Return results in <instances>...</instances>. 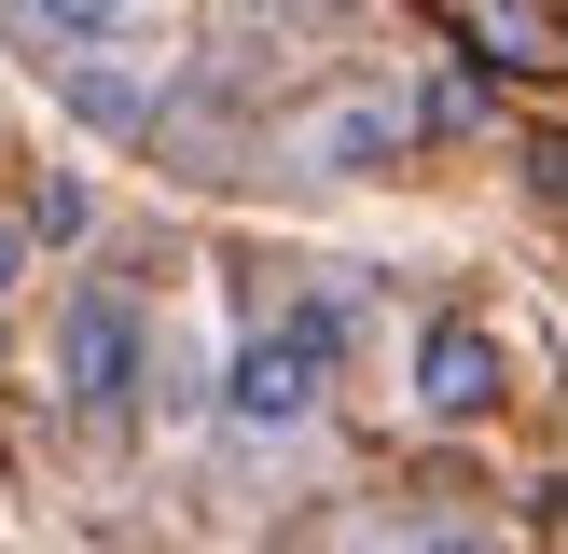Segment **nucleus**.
Instances as JSON below:
<instances>
[{
  "label": "nucleus",
  "instance_id": "f257e3e1",
  "mask_svg": "<svg viewBox=\"0 0 568 554\" xmlns=\"http://www.w3.org/2000/svg\"><path fill=\"white\" fill-rule=\"evenodd\" d=\"M139 388H153V332H139V305L125 291H70V305H55V402L111 430Z\"/></svg>",
  "mask_w": 568,
  "mask_h": 554
},
{
  "label": "nucleus",
  "instance_id": "f03ea898",
  "mask_svg": "<svg viewBox=\"0 0 568 554\" xmlns=\"http://www.w3.org/2000/svg\"><path fill=\"white\" fill-rule=\"evenodd\" d=\"M277 153L305 166V181H375V166L416 153V98H388V83H347V98H320Z\"/></svg>",
  "mask_w": 568,
  "mask_h": 554
},
{
  "label": "nucleus",
  "instance_id": "7ed1b4c3",
  "mask_svg": "<svg viewBox=\"0 0 568 554\" xmlns=\"http://www.w3.org/2000/svg\"><path fill=\"white\" fill-rule=\"evenodd\" d=\"M320 375H333V347L305 319H277V332H250L236 347V375H222V416H236L250 443H292L305 416H320Z\"/></svg>",
  "mask_w": 568,
  "mask_h": 554
},
{
  "label": "nucleus",
  "instance_id": "20e7f679",
  "mask_svg": "<svg viewBox=\"0 0 568 554\" xmlns=\"http://www.w3.org/2000/svg\"><path fill=\"white\" fill-rule=\"evenodd\" d=\"M499 388H514V360H499L486 319H430V332H416V416H430V430L499 416Z\"/></svg>",
  "mask_w": 568,
  "mask_h": 554
},
{
  "label": "nucleus",
  "instance_id": "39448f33",
  "mask_svg": "<svg viewBox=\"0 0 568 554\" xmlns=\"http://www.w3.org/2000/svg\"><path fill=\"white\" fill-rule=\"evenodd\" d=\"M55 55H181V0H14Z\"/></svg>",
  "mask_w": 568,
  "mask_h": 554
},
{
  "label": "nucleus",
  "instance_id": "423d86ee",
  "mask_svg": "<svg viewBox=\"0 0 568 554\" xmlns=\"http://www.w3.org/2000/svg\"><path fill=\"white\" fill-rule=\"evenodd\" d=\"M83 222H98V194H83L70 166H42V181H28V236H55V249H70Z\"/></svg>",
  "mask_w": 568,
  "mask_h": 554
},
{
  "label": "nucleus",
  "instance_id": "0eeeda50",
  "mask_svg": "<svg viewBox=\"0 0 568 554\" xmlns=\"http://www.w3.org/2000/svg\"><path fill=\"white\" fill-rule=\"evenodd\" d=\"M403 554H514V541L471 526V513H430V526H403Z\"/></svg>",
  "mask_w": 568,
  "mask_h": 554
},
{
  "label": "nucleus",
  "instance_id": "6e6552de",
  "mask_svg": "<svg viewBox=\"0 0 568 554\" xmlns=\"http://www.w3.org/2000/svg\"><path fill=\"white\" fill-rule=\"evenodd\" d=\"M28 277V208H0V291Z\"/></svg>",
  "mask_w": 568,
  "mask_h": 554
},
{
  "label": "nucleus",
  "instance_id": "1a4fd4ad",
  "mask_svg": "<svg viewBox=\"0 0 568 554\" xmlns=\"http://www.w3.org/2000/svg\"><path fill=\"white\" fill-rule=\"evenodd\" d=\"M277 14H320V0H277Z\"/></svg>",
  "mask_w": 568,
  "mask_h": 554
}]
</instances>
